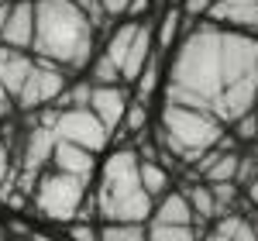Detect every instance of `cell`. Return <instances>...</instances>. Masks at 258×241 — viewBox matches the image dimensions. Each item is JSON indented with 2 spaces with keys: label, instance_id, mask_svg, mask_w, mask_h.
Instances as JSON below:
<instances>
[{
  "label": "cell",
  "instance_id": "cell-1",
  "mask_svg": "<svg viewBox=\"0 0 258 241\" xmlns=\"http://www.w3.org/2000/svg\"><path fill=\"white\" fill-rule=\"evenodd\" d=\"M220 97H224V28L214 21H200L176 45V55L169 62L165 103L217 114Z\"/></svg>",
  "mask_w": 258,
  "mask_h": 241
},
{
  "label": "cell",
  "instance_id": "cell-2",
  "mask_svg": "<svg viewBox=\"0 0 258 241\" xmlns=\"http://www.w3.org/2000/svg\"><path fill=\"white\" fill-rule=\"evenodd\" d=\"M97 24L76 0H38L35 4V55L62 66L66 73L83 69L93 55Z\"/></svg>",
  "mask_w": 258,
  "mask_h": 241
},
{
  "label": "cell",
  "instance_id": "cell-3",
  "mask_svg": "<svg viewBox=\"0 0 258 241\" xmlns=\"http://www.w3.org/2000/svg\"><path fill=\"white\" fill-rule=\"evenodd\" d=\"M97 210L103 224H145L155 214V197L141 186L138 152L117 148L103 162L97 190Z\"/></svg>",
  "mask_w": 258,
  "mask_h": 241
},
{
  "label": "cell",
  "instance_id": "cell-4",
  "mask_svg": "<svg viewBox=\"0 0 258 241\" xmlns=\"http://www.w3.org/2000/svg\"><path fill=\"white\" fill-rule=\"evenodd\" d=\"M224 138V120L200 107L165 103L162 107V145L182 162H200L207 148L220 145Z\"/></svg>",
  "mask_w": 258,
  "mask_h": 241
},
{
  "label": "cell",
  "instance_id": "cell-5",
  "mask_svg": "<svg viewBox=\"0 0 258 241\" xmlns=\"http://www.w3.org/2000/svg\"><path fill=\"white\" fill-rule=\"evenodd\" d=\"M86 200V179L80 176H69V172H48L41 176L35 186V207H38L41 217L55 224H69L76 221V210Z\"/></svg>",
  "mask_w": 258,
  "mask_h": 241
},
{
  "label": "cell",
  "instance_id": "cell-6",
  "mask_svg": "<svg viewBox=\"0 0 258 241\" xmlns=\"http://www.w3.org/2000/svg\"><path fill=\"white\" fill-rule=\"evenodd\" d=\"M52 128H55V135L62 141L83 145L90 152H103L107 148V138H110V131L103 128V120L90 107H66V110H59L55 120H52Z\"/></svg>",
  "mask_w": 258,
  "mask_h": 241
},
{
  "label": "cell",
  "instance_id": "cell-7",
  "mask_svg": "<svg viewBox=\"0 0 258 241\" xmlns=\"http://www.w3.org/2000/svg\"><path fill=\"white\" fill-rule=\"evenodd\" d=\"M31 55H35V52H31ZM62 90H66V69L35 55V69H31V76L24 83V90L18 93V107L21 110H38V107L55 100Z\"/></svg>",
  "mask_w": 258,
  "mask_h": 241
},
{
  "label": "cell",
  "instance_id": "cell-8",
  "mask_svg": "<svg viewBox=\"0 0 258 241\" xmlns=\"http://www.w3.org/2000/svg\"><path fill=\"white\" fill-rule=\"evenodd\" d=\"M55 141H59V135H55L52 124H38V128L28 135V145H24V172H21V179H18L21 193H31V186L38 179V169L45 162H52Z\"/></svg>",
  "mask_w": 258,
  "mask_h": 241
},
{
  "label": "cell",
  "instance_id": "cell-9",
  "mask_svg": "<svg viewBox=\"0 0 258 241\" xmlns=\"http://www.w3.org/2000/svg\"><path fill=\"white\" fill-rule=\"evenodd\" d=\"M131 107V93L120 86V83H110V86H97L93 83V97H90V110L103 120L107 131H117L124 124V114Z\"/></svg>",
  "mask_w": 258,
  "mask_h": 241
},
{
  "label": "cell",
  "instance_id": "cell-10",
  "mask_svg": "<svg viewBox=\"0 0 258 241\" xmlns=\"http://www.w3.org/2000/svg\"><path fill=\"white\" fill-rule=\"evenodd\" d=\"M207 21H214L220 28L258 35V0H214L207 11Z\"/></svg>",
  "mask_w": 258,
  "mask_h": 241
},
{
  "label": "cell",
  "instance_id": "cell-11",
  "mask_svg": "<svg viewBox=\"0 0 258 241\" xmlns=\"http://www.w3.org/2000/svg\"><path fill=\"white\" fill-rule=\"evenodd\" d=\"M0 45H11V48H21V52L35 48V4L31 0H14V11L4 24Z\"/></svg>",
  "mask_w": 258,
  "mask_h": 241
},
{
  "label": "cell",
  "instance_id": "cell-12",
  "mask_svg": "<svg viewBox=\"0 0 258 241\" xmlns=\"http://www.w3.org/2000/svg\"><path fill=\"white\" fill-rule=\"evenodd\" d=\"M31 69H35V55H31V52H21V48H11V45H0V83L14 93V100H18L21 90H24Z\"/></svg>",
  "mask_w": 258,
  "mask_h": 241
},
{
  "label": "cell",
  "instance_id": "cell-13",
  "mask_svg": "<svg viewBox=\"0 0 258 241\" xmlns=\"http://www.w3.org/2000/svg\"><path fill=\"white\" fill-rule=\"evenodd\" d=\"M52 162H55V169H59V172L80 176V179H86V183H90L93 169H97V159H93V152H90V148H83V145H73V141H62V138L55 141Z\"/></svg>",
  "mask_w": 258,
  "mask_h": 241
},
{
  "label": "cell",
  "instance_id": "cell-14",
  "mask_svg": "<svg viewBox=\"0 0 258 241\" xmlns=\"http://www.w3.org/2000/svg\"><path fill=\"white\" fill-rule=\"evenodd\" d=\"M152 55H155V28H152L148 21H141L138 35H135L131 48H127V59H124V66H120V80L135 83L141 76V69L148 66Z\"/></svg>",
  "mask_w": 258,
  "mask_h": 241
},
{
  "label": "cell",
  "instance_id": "cell-15",
  "mask_svg": "<svg viewBox=\"0 0 258 241\" xmlns=\"http://www.w3.org/2000/svg\"><path fill=\"white\" fill-rule=\"evenodd\" d=\"M193 217L197 214H193L186 193H165V197H159L155 214H152V221H159V224H193Z\"/></svg>",
  "mask_w": 258,
  "mask_h": 241
},
{
  "label": "cell",
  "instance_id": "cell-16",
  "mask_svg": "<svg viewBox=\"0 0 258 241\" xmlns=\"http://www.w3.org/2000/svg\"><path fill=\"white\" fill-rule=\"evenodd\" d=\"M138 28H141V21H124V24H117L114 28V35L107 38V48H103V55L114 62V66H124V59H127V48H131V41H135V35H138Z\"/></svg>",
  "mask_w": 258,
  "mask_h": 241
},
{
  "label": "cell",
  "instance_id": "cell-17",
  "mask_svg": "<svg viewBox=\"0 0 258 241\" xmlns=\"http://www.w3.org/2000/svg\"><path fill=\"white\" fill-rule=\"evenodd\" d=\"M182 18H186V11L179 7V4H172L165 14H162L159 21V31H155V48L159 52H169V45H176L179 38V24H182Z\"/></svg>",
  "mask_w": 258,
  "mask_h": 241
},
{
  "label": "cell",
  "instance_id": "cell-18",
  "mask_svg": "<svg viewBox=\"0 0 258 241\" xmlns=\"http://www.w3.org/2000/svg\"><path fill=\"white\" fill-rule=\"evenodd\" d=\"M186 197H189V207H193V214H197L200 221L217 217V197H214L210 183H207V186H203V183H193V186L186 190Z\"/></svg>",
  "mask_w": 258,
  "mask_h": 241
},
{
  "label": "cell",
  "instance_id": "cell-19",
  "mask_svg": "<svg viewBox=\"0 0 258 241\" xmlns=\"http://www.w3.org/2000/svg\"><path fill=\"white\" fill-rule=\"evenodd\" d=\"M141 186L152 193V197H165L169 193V169L155 159L141 162Z\"/></svg>",
  "mask_w": 258,
  "mask_h": 241
},
{
  "label": "cell",
  "instance_id": "cell-20",
  "mask_svg": "<svg viewBox=\"0 0 258 241\" xmlns=\"http://www.w3.org/2000/svg\"><path fill=\"white\" fill-rule=\"evenodd\" d=\"M148 241H203L193 224H159L152 221L148 227Z\"/></svg>",
  "mask_w": 258,
  "mask_h": 241
},
{
  "label": "cell",
  "instance_id": "cell-21",
  "mask_svg": "<svg viewBox=\"0 0 258 241\" xmlns=\"http://www.w3.org/2000/svg\"><path fill=\"white\" fill-rule=\"evenodd\" d=\"M238 165H241L238 152H220V159L203 172V179L207 183H234L238 179Z\"/></svg>",
  "mask_w": 258,
  "mask_h": 241
},
{
  "label": "cell",
  "instance_id": "cell-22",
  "mask_svg": "<svg viewBox=\"0 0 258 241\" xmlns=\"http://www.w3.org/2000/svg\"><path fill=\"white\" fill-rule=\"evenodd\" d=\"M159 76H162V55H159V48H155V55L148 59V66L141 69V76L135 80V86H138V100L145 103L152 93H155V86H159Z\"/></svg>",
  "mask_w": 258,
  "mask_h": 241
},
{
  "label": "cell",
  "instance_id": "cell-23",
  "mask_svg": "<svg viewBox=\"0 0 258 241\" xmlns=\"http://www.w3.org/2000/svg\"><path fill=\"white\" fill-rule=\"evenodd\" d=\"M100 241H148L145 224H103Z\"/></svg>",
  "mask_w": 258,
  "mask_h": 241
},
{
  "label": "cell",
  "instance_id": "cell-24",
  "mask_svg": "<svg viewBox=\"0 0 258 241\" xmlns=\"http://www.w3.org/2000/svg\"><path fill=\"white\" fill-rule=\"evenodd\" d=\"M90 76H93V83H97V86H110V83L120 80V69L107 59V55H100V59L93 62V69H90Z\"/></svg>",
  "mask_w": 258,
  "mask_h": 241
},
{
  "label": "cell",
  "instance_id": "cell-25",
  "mask_svg": "<svg viewBox=\"0 0 258 241\" xmlns=\"http://www.w3.org/2000/svg\"><path fill=\"white\" fill-rule=\"evenodd\" d=\"M145 124H148V110H145V103L141 100H131V107H127V114H124V131H131V135H138V131H145Z\"/></svg>",
  "mask_w": 258,
  "mask_h": 241
},
{
  "label": "cell",
  "instance_id": "cell-26",
  "mask_svg": "<svg viewBox=\"0 0 258 241\" xmlns=\"http://www.w3.org/2000/svg\"><path fill=\"white\" fill-rule=\"evenodd\" d=\"M90 97H93V83H76L69 93H59L66 107H90Z\"/></svg>",
  "mask_w": 258,
  "mask_h": 241
},
{
  "label": "cell",
  "instance_id": "cell-27",
  "mask_svg": "<svg viewBox=\"0 0 258 241\" xmlns=\"http://www.w3.org/2000/svg\"><path fill=\"white\" fill-rule=\"evenodd\" d=\"M210 190H214V197H217V217L224 210H231V203H234V190H238V183H210Z\"/></svg>",
  "mask_w": 258,
  "mask_h": 241
},
{
  "label": "cell",
  "instance_id": "cell-28",
  "mask_svg": "<svg viewBox=\"0 0 258 241\" xmlns=\"http://www.w3.org/2000/svg\"><path fill=\"white\" fill-rule=\"evenodd\" d=\"M234 124H238V131H234L238 141H251L258 135V114H244V117H238Z\"/></svg>",
  "mask_w": 258,
  "mask_h": 241
},
{
  "label": "cell",
  "instance_id": "cell-29",
  "mask_svg": "<svg viewBox=\"0 0 258 241\" xmlns=\"http://www.w3.org/2000/svg\"><path fill=\"white\" fill-rule=\"evenodd\" d=\"M76 4H80L83 11H86V18L93 21V24H107V11H103V4H100V0H76Z\"/></svg>",
  "mask_w": 258,
  "mask_h": 241
},
{
  "label": "cell",
  "instance_id": "cell-30",
  "mask_svg": "<svg viewBox=\"0 0 258 241\" xmlns=\"http://www.w3.org/2000/svg\"><path fill=\"white\" fill-rule=\"evenodd\" d=\"M69 238H73V241H100V231H93L90 224L76 221L73 227H69Z\"/></svg>",
  "mask_w": 258,
  "mask_h": 241
},
{
  "label": "cell",
  "instance_id": "cell-31",
  "mask_svg": "<svg viewBox=\"0 0 258 241\" xmlns=\"http://www.w3.org/2000/svg\"><path fill=\"white\" fill-rule=\"evenodd\" d=\"M14 107H18V100H14V93L0 83V120H7L11 114H14Z\"/></svg>",
  "mask_w": 258,
  "mask_h": 241
},
{
  "label": "cell",
  "instance_id": "cell-32",
  "mask_svg": "<svg viewBox=\"0 0 258 241\" xmlns=\"http://www.w3.org/2000/svg\"><path fill=\"white\" fill-rule=\"evenodd\" d=\"M210 4L214 0H182V11H186V18H203L210 11Z\"/></svg>",
  "mask_w": 258,
  "mask_h": 241
},
{
  "label": "cell",
  "instance_id": "cell-33",
  "mask_svg": "<svg viewBox=\"0 0 258 241\" xmlns=\"http://www.w3.org/2000/svg\"><path fill=\"white\" fill-rule=\"evenodd\" d=\"M255 176H258V165H255V159H244V155H241L238 179H234V183H248V179H255Z\"/></svg>",
  "mask_w": 258,
  "mask_h": 241
},
{
  "label": "cell",
  "instance_id": "cell-34",
  "mask_svg": "<svg viewBox=\"0 0 258 241\" xmlns=\"http://www.w3.org/2000/svg\"><path fill=\"white\" fill-rule=\"evenodd\" d=\"M100 4H103L107 18H124V14H127V4H131V0H100Z\"/></svg>",
  "mask_w": 258,
  "mask_h": 241
},
{
  "label": "cell",
  "instance_id": "cell-35",
  "mask_svg": "<svg viewBox=\"0 0 258 241\" xmlns=\"http://www.w3.org/2000/svg\"><path fill=\"white\" fill-rule=\"evenodd\" d=\"M148 7H152V0H131V4H127V14H124V18L141 21L145 14H148Z\"/></svg>",
  "mask_w": 258,
  "mask_h": 241
},
{
  "label": "cell",
  "instance_id": "cell-36",
  "mask_svg": "<svg viewBox=\"0 0 258 241\" xmlns=\"http://www.w3.org/2000/svg\"><path fill=\"white\" fill-rule=\"evenodd\" d=\"M7 172H11V152H7V145L0 141V183H7Z\"/></svg>",
  "mask_w": 258,
  "mask_h": 241
},
{
  "label": "cell",
  "instance_id": "cell-37",
  "mask_svg": "<svg viewBox=\"0 0 258 241\" xmlns=\"http://www.w3.org/2000/svg\"><path fill=\"white\" fill-rule=\"evenodd\" d=\"M11 11H14V4H0V35H4V24L11 18Z\"/></svg>",
  "mask_w": 258,
  "mask_h": 241
},
{
  "label": "cell",
  "instance_id": "cell-38",
  "mask_svg": "<svg viewBox=\"0 0 258 241\" xmlns=\"http://www.w3.org/2000/svg\"><path fill=\"white\" fill-rule=\"evenodd\" d=\"M248 200H251V203H258V176H255L251 183H248Z\"/></svg>",
  "mask_w": 258,
  "mask_h": 241
},
{
  "label": "cell",
  "instance_id": "cell-39",
  "mask_svg": "<svg viewBox=\"0 0 258 241\" xmlns=\"http://www.w3.org/2000/svg\"><path fill=\"white\" fill-rule=\"evenodd\" d=\"M31 241H55V238H48V234H31Z\"/></svg>",
  "mask_w": 258,
  "mask_h": 241
},
{
  "label": "cell",
  "instance_id": "cell-40",
  "mask_svg": "<svg viewBox=\"0 0 258 241\" xmlns=\"http://www.w3.org/2000/svg\"><path fill=\"white\" fill-rule=\"evenodd\" d=\"M214 241H234V238H224V234H217V231H214Z\"/></svg>",
  "mask_w": 258,
  "mask_h": 241
},
{
  "label": "cell",
  "instance_id": "cell-41",
  "mask_svg": "<svg viewBox=\"0 0 258 241\" xmlns=\"http://www.w3.org/2000/svg\"><path fill=\"white\" fill-rule=\"evenodd\" d=\"M4 238H7V231H4V227H0V241H4Z\"/></svg>",
  "mask_w": 258,
  "mask_h": 241
},
{
  "label": "cell",
  "instance_id": "cell-42",
  "mask_svg": "<svg viewBox=\"0 0 258 241\" xmlns=\"http://www.w3.org/2000/svg\"><path fill=\"white\" fill-rule=\"evenodd\" d=\"M255 241H258V221H255Z\"/></svg>",
  "mask_w": 258,
  "mask_h": 241
},
{
  "label": "cell",
  "instance_id": "cell-43",
  "mask_svg": "<svg viewBox=\"0 0 258 241\" xmlns=\"http://www.w3.org/2000/svg\"><path fill=\"white\" fill-rule=\"evenodd\" d=\"M0 4H14V0H0Z\"/></svg>",
  "mask_w": 258,
  "mask_h": 241
},
{
  "label": "cell",
  "instance_id": "cell-44",
  "mask_svg": "<svg viewBox=\"0 0 258 241\" xmlns=\"http://www.w3.org/2000/svg\"><path fill=\"white\" fill-rule=\"evenodd\" d=\"M31 4H38V0H31Z\"/></svg>",
  "mask_w": 258,
  "mask_h": 241
}]
</instances>
